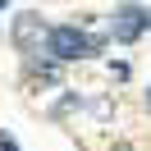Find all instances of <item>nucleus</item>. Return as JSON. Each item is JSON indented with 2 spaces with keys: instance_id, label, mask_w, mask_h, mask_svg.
<instances>
[{
  "instance_id": "f257e3e1",
  "label": "nucleus",
  "mask_w": 151,
  "mask_h": 151,
  "mask_svg": "<svg viewBox=\"0 0 151 151\" xmlns=\"http://www.w3.org/2000/svg\"><path fill=\"white\" fill-rule=\"evenodd\" d=\"M96 50H101V41L87 37L83 28L60 23V28H50V32H46V55H50V60H60V64H69V60H87V55H96Z\"/></svg>"
},
{
  "instance_id": "f03ea898",
  "label": "nucleus",
  "mask_w": 151,
  "mask_h": 151,
  "mask_svg": "<svg viewBox=\"0 0 151 151\" xmlns=\"http://www.w3.org/2000/svg\"><path fill=\"white\" fill-rule=\"evenodd\" d=\"M46 23L37 19V14H19V19H14V28H9V41H14V50H19V55H41V46H46Z\"/></svg>"
},
{
  "instance_id": "7ed1b4c3",
  "label": "nucleus",
  "mask_w": 151,
  "mask_h": 151,
  "mask_svg": "<svg viewBox=\"0 0 151 151\" xmlns=\"http://www.w3.org/2000/svg\"><path fill=\"white\" fill-rule=\"evenodd\" d=\"M142 32H147V9H142V5H119V9H114V19H110V37L114 41H124V46H128V41H137Z\"/></svg>"
},
{
  "instance_id": "20e7f679",
  "label": "nucleus",
  "mask_w": 151,
  "mask_h": 151,
  "mask_svg": "<svg viewBox=\"0 0 151 151\" xmlns=\"http://www.w3.org/2000/svg\"><path fill=\"white\" fill-rule=\"evenodd\" d=\"M0 151H19V142H14L9 133H0Z\"/></svg>"
},
{
  "instance_id": "39448f33",
  "label": "nucleus",
  "mask_w": 151,
  "mask_h": 151,
  "mask_svg": "<svg viewBox=\"0 0 151 151\" xmlns=\"http://www.w3.org/2000/svg\"><path fill=\"white\" fill-rule=\"evenodd\" d=\"M110 151H133V147H128V142H114V147H110Z\"/></svg>"
},
{
  "instance_id": "423d86ee",
  "label": "nucleus",
  "mask_w": 151,
  "mask_h": 151,
  "mask_svg": "<svg viewBox=\"0 0 151 151\" xmlns=\"http://www.w3.org/2000/svg\"><path fill=\"white\" fill-rule=\"evenodd\" d=\"M147 28H151V14H147Z\"/></svg>"
},
{
  "instance_id": "0eeeda50",
  "label": "nucleus",
  "mask_w": 151,
  "mask_h": 151,
  "mask_svg": "<svg viewBox=\"0 0 151 151\" xmlns=\"http://www.w3.org/2000/svg\"><path fill=\"white\" fill-rule=\"evenodd\" d=\"M147 105H151V92H147Z\"/></svg>"
},
{
  "instance_id": "6e6552de",
  "label": "nucleus",
  "mask_w": 151,
  "mask_h": 151,
  "mask_svg": "<svg viewBox=\"0 0 151 151\" xmlns=\"http://www.w3.org/2000/svg\"><path fill=\"white\" fill-rule=\"evenodd\" d=\"M0 5H5V0H0Z\"/></svg>"
}]
</instances>
